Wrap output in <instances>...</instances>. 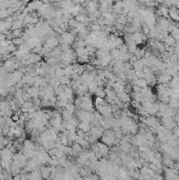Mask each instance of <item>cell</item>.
I'll use <instances>...</instances> for the list:
<instances>
[{
    "label": "cell",
    "instance_id": "cell-25",
    "mask_svg": "<svg viewBox=\"0 0 179 180\" xmlns=\"http://www.w3.org/2000/svg\"><path fill=\"white\" fill-rule=\"evenodd\" d=\"M94 95H95L96 97H100V98H105V96H107L104 88H98V89H97V91L95 92V94H94Z\"/></svg>",
    "mask_w": 179,
    "mask_h": 180
},
{
    "label": "cell",
    "instance_id": "cell-21",
    "mask_svg": "<svg viewBox=\"0 0 179 180\" xmlns=\"http://www.w3.org/2000/svg\"><path fill=\"white\" fill-rule=\"evenodd\" d=\"M60 83L63 84V85H71L72 79H71V77H69V76L63 75L61 78H60Z\"/></svg>",
    "mask_w": 179,
    "mask_h": 180
},
{
    "label": "cell",
    "instance_id": "cell-7",
    "mask_svg": "<svg viewBox=\"0 0 179 180\" xmlns=\"http://www.w3.org/2000/svg\"><path fill=\"white\" fill-rule=\"evenodd\" d=\"M97 144H98V148H99V151L101 152L102 154V157L104 158H107L109 156V153H110V146L107 145L105 143L101 142V141H97Z\"/></svg>",
    "mask_w": 179,
    "mask_h": 180
},
{
    "label": "cell",
    "instance_id": "cell-8",
    "mask_svg": "<svg viewBox=\"0 0 179 180\" xmlns=\"http://www.w3.org/2000/svg\"><path fill=\"white\" fill-rule=\"evenodd\" d=\"M43 2L41 0H32V1H29V3L27 4V6H29L32 11H38L39 8L42 6Z\"/></svg>",
    "mask_w": 179,
    "mask_h": 180
},
{
    "label": "cell",
    "instance_id": "cell-1",
    "mask_svg": "<svg viewBox=\"0 0 179 180\" xmlns=\"http://www.w3.org/2000/svg\"><path fill=\"white\" fill-rule=\"evenodd\" d=\"M76 36L69 32V31H64L60 35L58 36L59 44H67V46H72L74 40H75Z\"/></svg>",
    "mask_w": 179,
    "mask_h": 180
},
{
    "label": "cell",
    "instance_id": "cell-39",
    "mask_svg": "<svg viewBox=\"0 0 179 180\" xmlns=\"http://www.w3.org/2000/svg\"><path fill=\"white\" fill-rule=\"evenodd\" d=\"M176 75H177V76H178V77H179V70L177 71V74H176Z\"/></svg>",
    "mask_w": 179,
    "mask_h": 180
},
{
    "label": "cell",
    "instance_id": "cell-4",
    "mask_svg": "<svg viewBox=\"0 0 179 180\" xmlns=\"http://www.w3.org/2000/svg\"><path fill=\"white\" fill-rule=\"evenodd\" d=\"M103 132H104V129L101 125H99V126H92L88 133H90V135H92L94 138H96L97 140H99L101 138L102 135H103Z\"/></svg>",
    "mask_w": 179,
    "mask_h": 180
},
{
    "label": "cell",
    "instance_id": "cell-18",
    "mask_svg": "<svg viewBox=\"0 0 179 180\" xmlns=\"http://www.w3.org/2000/svg\"><path fill=\"white\" fill-rule=\"evenodd\" d=\"M64 110L65 111H67L69 113H71V114H75V111H76V105H75V103H72V102H67V105L64 106Z\"/></svg>",
    "mask_w": 179,
    "mask_h": 180
},
{
    "label": "cell",
    "instance_id": "cell-13",
    "mask_svg": "<svg viewBox=\"0 0 179 180\" xmlns=\"http://www.w3.org/2000/svg\"><path fill=\"white\" fill-rule=\"evenodd\" d=\"M27 92L31 94V96H32L33 98H35V97H39V95H40V88L32 85Z\"/></svg>",
    "mask_w": 179,
    "mask_h": 180
},
{
    "label": "cell",
    "instance_id": "cell-10",
    "mask_svg": "<svg viewBox=\"0 0 179 180\" xmlns=\"http://www.w3.org/2000/svg\"><path fill=\"white\" fill-rule=\"evenodd\" d=\"M91 127H92L91 123H90L88 121H79V123H78V126H77V129L81 130V131L84 133L90 132Z\"/></svg>",
    "mask_w": 179,
    "mask_h": 180
},
{
    "label": "cell",
    "instance_id": "cell-28",
    "mask_svg": "<svg viewBox=\"0 0 179 180\" xmlns=\"http://www.w3.org/2000/svg\"><path fill=\"white\" fill-rule=\"evenodd\" d=\"M23 33H24L23 29H17V30H13V31H12V34H13L14 38H15V37H22Z\"/></svg>",
    "mask_w": 179,
    "mask_h": 180
},
{
    "label": "cell",
    "instance_id": "cell-5",
    "mask_svg": "<svg viewBox=\"0 0 179 180\" xmlns=\"http://www.w3.org/2000/svg\"><path fill=\"white\" fill-rule=\"evenodd\" d=\"M59 46L58 37L44 39V44H43V46H46V48H51V50H53V48H55L56 46Z\"/></svg>",
    "mask_w": 179,
    "mask_h": 180
},
{
    "label": "cell",
    "instance_id": "cell-3",
    "mask_svg": "<svg viewBox=\"0 0 179 180\" xmlns=\"http://www.w3.org/2000/svg\"><path fill=\"white\" fill-rule=\"evenodd\" d=\"M13 161L16 162V163L18 164V165H19L20 167H21V169H23V167H25V164H27V159L25 158V156H24V155L21 153V152H17V153L14 154Z\"/></svg>",
    "mask_w": 179,
    "mask_h": 180
},
{
    "label": "cell",
    "instance_id": "cell-6",
    "mask_svg": "<svg viewBox=\"0 0 179 180\" xmlns=\"http://www.w3.org/2000/svg\"><path fill=\"white\" fill-rule=\"evenodd\" d=\"M168 17L174 20V21L178 22L179 21V8H177L176 6H171L168 8Z\"/></svg>",
    "mask_w": 179,
    "mask_h": 180
},
{
    "label": "cell",
    "instance_id": "cell-20",
    "mask_svg": "<svg viewBox=\"0 0 179 180\" xmlns=\"http://www.w3.org/2000/svg\"><path fill=\"white\" fill-rule=\"evenodd\" d=\"M88 93H91L92 95H94L99 86L97 85V83L95 81H92V82H90V83L88 84Z\"/></svg>",
    "mask_w": 179,
    "mask_h": 180
},
{
    "label": "cell",
    "instance_id": "cell-15",
    "mask_svg": "<svg viewBox=\"0 0 179 180\" xmlns=\"http://www.w3.org/2000/svg\"><path fill=\"white\" fill-rule=\"evenodd\" d=\"M25 25L24 24V20H14L12 22V29L11 30H17V29H23V27Z\"/></svg>",
    "mask_w": 179,
    "mask_h": 180
},
{
    "label": "cell",
    "instance_id": "cell-38",
    "mask_svg": "<svg viewBox=\"0 0 179 180\" xmlns=\"http://www.w3.org/2000/svg\"><path fill=\"white\" fill-rule=\"evenodd\" d=\"M62 0H50V2L51 3H56V2H61Z\"/></svg>",
    "mask_w": 179,
    "mask_h": 180
},
{
    "label": "cell",
    "instance_id": "cell-30",
    "mask_svg": "<svg viewBox=\"0 0 179 180\" xmlns=\"http://www.w3.org/2000/svg\"><path fill=\"white\" fill-rule=\"evenodd\" d=\"M42 48H43V46L42 44H40V46H35L34 48H32L31 52H32V53H36V54H41Z\"/></svg>",
    "mask_w": 179,
    "mask_h": 180
},
{
    "label": "cell",
    "instance_id": "cell-27",
    "mask_svg": "<svg viewBox=\"0 0 179 180\" xmlns=\"http://www.w3.org/2000/svg\"><path fill=\"white\" fill-rule=\"evenodd\" d=\"M170 34H171L172 37H174L175 40H178L179 39V27H174L173 30L170 32Z\"/></svg>",
    "mask_w": 179,
    "mask_h": 180
},
{
    "label": "cell",
    "instance_id": "cell-31",
    "mask_svg": "<svg viewBox=\"0 0 179 180\" xmlns=\"http://www.w3.org/2000/svg\"><path fill=\"white\" fill-rule=\"evenodd\" d=\"M119 51L120 53H128V46H126V43H122L120 46H119Z\"/></svg>",
    "mask_w": 179,
    "mask_h": 180
},
{
    "label": "cell",
    "instance_id": "cell-12",
    "mask_svg": "<svg viewBox=\"0 0 179 180\" xmlns=\"http://www.w3.org/2000/svg\"><path fill=\"white\" fill-rule=\"evenodd\" d=\"M40 172L42 178H50L51 176V169H50V165H40Z\"/></svg>",
    "mask_w": 179,
    "mask_h": 180
},
{
    "label": "cell",
    "instance_id": "cell-22",
    "mask_svg": "<svg viewBox=\"0 0 179 180\" xmlns=\"http://www.w3.org/2000/svg\"><path fill=\"white\" fill-rule=\"evenodd\" d=\"M63 72H64V75H65V76H69V77H71V76L74 74V71H73L72 64H69V65H67V67H63Z\"/></svg>",
    "mask_w": 179,
    "mask_h": 180
},
{
    "label": "cell",
    "instance_id": "cell-36",
    "mask_svg": "<svg viewBox=\"0 0 179 180\" xmlns=\"http://www.w3.org/2000/svg\"><path fill=\"white\" fill-rule=\"evenodd\" d=\"M173 169H177V171H179V162H174Z\"/></svg>",
    "mask_w": 179,
    "mask_h": 180
},
{
    "label": "cell",
    "instance_id": "cell-23",
    "mask_svg": "<svg viewBox=\"0 0 179 180\" xmlns=\"http://www.w3.org/2000/svg\"><path fill=\"white\" fill-rule=\"evenodd\" d=\"M145 48H137V51L135 52V56H136L137 59H141V58H143L145 57Z\"/></svg>",
    "mask_w": 179,
    "mask_h": 180
},
{
    "label": "cell",
    "instance_id": "cell-37",
    "mask_svg": "<svg viewBox=\"0 0 179 180\" xmlns=\"http://www.w3.org/2000/svg\"><path fill=\"white\" fill-rule=\"evenodd\" d=\"M3 39H6V35L0 32V40H3Z\"/></svg>",
    "mask_w": 179,
    "mask_h": 180
},
{
    "label": "cell",
    "instance_id": "cell-35",
    "mask_svg": "<svg viewBox=\"0 0 179 180\" xmlns=\"http://www.w3.org/2000/svg\"><path fill=\"white\" fill-rule=\"evenodd\" d=\"M172 131H173V134L176 136V137H178L179 138V126H177V125H175L172 129Z\"/></svg>",
    "mask_w": 179,
    "mask_h": 180
},
{
    "label": "cell",
    "instance_id": "cell-11",
    "mask_svg": "<svg viewBox=\"0 0 179 180\" xmlns=\"http://www.w3.org/2000/svg\"><path fill=\"white\" fill-rule=\"evenodd\" d=\"M123 3H122V1H120V0H117V2H115V4L114 6H112V10H113V12L115 14H122V12H123Z\"/></svg>",
    "mask_w": 179,
    "mask_h": 180
},
{
    "label": "cell",
    "instance_id": "cell-33",
    "mask_svg": "<svg viewBox=\"0 0 179 180\" xmlns=\"http://www.w3.org/2000/svg\"><path fill=\"white\" fill-rule=\"evenodd\" d=\"M10 129H11V126L10 125H4L2 126V135L3 136H6L10 132Z\"/></svg>",
    "mask_w": 179,
    "mask_h": 180
},
{
    "label": "cell",
    "instance_id": "cell-16",
    "mask_svg": "<svg viewBox=\"0 0 179 180\" xmlns=\"http://www.w3.org/2000/svg\"><path fill=\"white\" fill-rule=\"evenodd\" d=\"M166 46H175V44H176V40L174 39V37H172L171 35H168L164 39H163L162 41Z\"/></svg>",
    "mask_w": 179,
    "mask_h": 180
},
{
    "label": "cell",
    "instance_id": "cell-26",
    "mask_svg": "<svg viewBox=\"0 0 179 180\" xmlns=\"http://www.w3.org/2000/svg\"><path fill=\"white\" fill-rule=\"evenodd\" d=\"M12 42H13L14 44H15V46L18 48V46H22V44H23L25 41L23 40V38H22V37H15V38H13V39H12Z\"/></svg>",
    "mask_w": 179,
    "mask_h": 180
},
{
    "label": "cell",
    "instance_id": "cell-17",
    "mask_svg": "<svg viewBox=\"0 0 179 180\" xmlns=\"http://www.w3.org/2000/svg\"><path fill=\"white\" fill-rule=\"evenodd\" d=\"M126 46H128V53L130 54H135V52L137 51V44L134 41H131V42H128L126 43Z\"/></svg>",
    "mask_w": 179,
    "mask_h": 180
},
{
    "label": "cell",
    "instance_id": "cell-19",
    "mask_svg": "<svg viewBox=\"0 0 179 180\" xmlns=\"http://www.w3.org/2000/svg\"><path fill=\"white\" fill-rule=\"evenodd\" d=\"M48 84L50 85H52L54 88V89H56L57 86L60 85V78L59 77H56V76H54V77H52L51 80H50V82H48Z\"/></svg>",
    "mask_w": 179,
    "mask_h": 180
},
{
    "label": "cell",
    "instance_id": "cell-2",
    "mask_svg": "<svg viewBox=\"0 0 179 180\" xmlns=\"http://www.w3.org/2000/svg\"><path fill=\"white\" fill-rule=\"evenodd\" d=\"M115 132L113 131L112 129L109 130H104L103 135L100 138V141L103 143H105L107 145L111 146V145H114V142H115Z\"/></svg>",
    "mask_w": 179,
    "mask_h": 180
},
{
    "label": "cell",
    "instance_id": "cell-29",
    "mask_svg": "<svg viewBox=\"0 0 179 180\" xmlns=\"http://www.w3.org/2000/svg\"><path fill=\"white\" fill-rule=\"evenodd\" d=\"M10 16L8 8H0V19H6Z\"/></svg>",
    "mask_w": 179,
    "mask_h": 180
},
{
    "label": "cell",
    "instance_id": "cell-34",
    "mask_svg": "<svg viewBox=\"0 0 179 180\" xmlns=\"http://www.w3.org/2000/svg\"><path fill=\"white\" fill-rule=\"evenodd\" d=\"M22 98H23L24 99V101H31V100L33 99V97L31 96V94H29V93H24L23 94V96H22Z\"/></svg>",
    "mask_w": 179,
    "mask_h": 180
},
{
    "label": "cell",
    "instance_id": "cell-40",
    "mask_svg": "<svg viewBox=\"0 0 179 180\" xmlns=\"http://www.w3.org/2000/svg\"><path fill=\"white\" fill-rule=\"evenodd\" d=\"M120 1H121V0H120Z\"/></svg>",
    "mask_w": 179,
    "mask_h": 180
},
{
    "label": "cell",
    "instance_id": "cell-32",
    "mask_svg": "<svg viewBox=\"0 0 179 180\" xmlns=\"http://www.w3.org/2000/svg\"><path fill=\"white\" fill-rule=\"evenodd\" d=\"M8 48V51L10 52V53H13V52L16 51V50H17V48H17V46H15V44H14L13 42H12L11 44H8V48Z\"/></svg>",
    "mask_w": 179,
    "mask_h": 180
},
{
    "label": "cell",
    "instance_id": "cell-14",
    "mask_svg": "<svg viewBox=\"0 0 179 180\" xmlns=\"http://www.w3.org/2000/svg\"><path fill=\"white\" fill-rule=\"evenodd\" d=\"M71 146H72V150H73V155L76 156V157H77L78 155H79V154H80L81 152L83 151L82 146H81V145L79 144V143H77V142H74L72 145H71Z\"/></svg>",
    "mask_w": 179,
    "mask_h": 180
},
{
    "label": "cell",
    "instance_id": "cell-9",
    "mask_svg": "<svg viewBox=\"0 0 179 180\" xmlns=\"http://www.w3.org/2000/svg\"><path fill=\"white\" fill-rule=\"evenodd\" d=\"M117 97L120 99L121 102H123V103H130V102H131V95L128 94V93H126V91L117 93Z\"/></svg>",
    "mask_w": 179,
    "mask_h": 180
},
{
    "label": "cell",
    "instance_id": "cell-24",
    "mask_svg": "<svg viewBox=\"0 0 179 180\" xmlns=\"http://www.w3.org/2000/svg\"><path fill=\"white\" fill-rule=\"evenodd\" d=\"M110 54H111V56H112L113 59H118L119 56H120V51H119V48H112L110 51Z\"/></svg>",
    "mask_w": 179,
    "mask_h": 180
}]
</instances>
